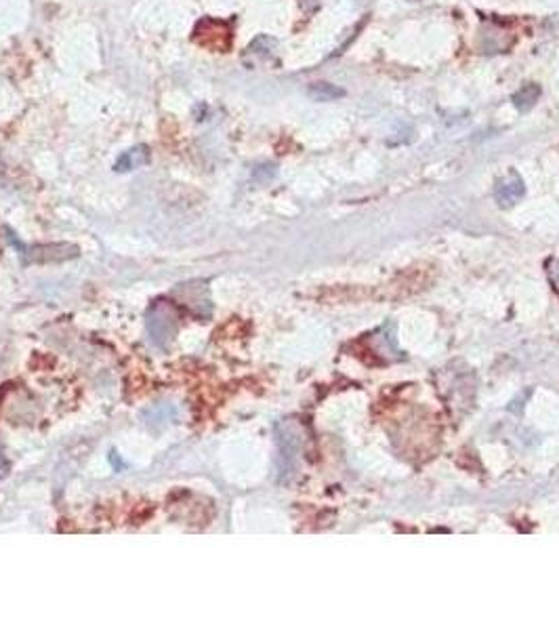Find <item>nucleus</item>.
I'll return each instance as SVG.
<instances>
[{
    "label": "nucleus",
    "mask_w": 559,
    "mask_h": 631,
    "mask_svg": "<svg viewBox=\"0 0 559 631\" xmlns=\"http://www.w3.org/2000/svg\"><path fill=\"white\" fill-rule=\"evenodd\" d=\"M524 196V183L520 177H511V179H505L499 183L497 187V198L503 206H509V204H516L520 198Z\"/></svg>",
    "instance_id": "5"
},
{
    "label": "nucleus",
    "mask_w": 559,
    "mask_h": 631,
    "mask_svg": "<svg viewBox=\"0 0 559 631\" xmlns=\"http://www.w3.org/2000/svg\"><path fill=\"white\" fill-rule=\"evenodd\" d=\"M179 324H181V316L173 301L158 299L147 310V333L151 343L160 350H166L170 345V341L179 331Z\"/></svg>",
    "instance_id": "1"
},
{
    "label": "nucleus",
    "mask_w": 559,
    "mask_h": 631,
    "mask_svg": "<svg viewBox=\"0 0 559 631\" xmlns=\"http://www.w3.org/2000/svg\"><path fill=\"white\" fill-rule=\"evenodd\" d=\"M541 93H543V88L539 86V84H526V86H522L513 97H511V101H513V105L520 109V112H528V109H532L534 107V103L541 99Z\"/></svg>",
    "instance_id": "6"
},
{
    "label": "nucleus",
    "mask_w": 559,
    "mask_h": 631,
    "mask_svg": "<svg viewBox=\"0 0 559 631\" xmlns=\"http://www.w3.org/2000/svg\"><path fill=\"white\" fill-rule=\"evenodd\" d=\"M410 2H419V0H410Z\"/></svg>",
    "instance_id": "8"
},
{
    "label": "nucleus",
    "mask_w": 559,
    "mask_h": 631,
    "mask_svg": "<svg viewBox=\"0 0 559 631\" xmlns=\"http://www.w3.org/2000/svg\"><path fill=\"white\" fill-rule=\"evenodd\" d=\"M231 40H234V29L229 21L204 17L194 27V42L208 51L227 53L231 48Z\"/></svg>",
    "instance_id": "2"
},
{
    "label": "nucleus",
    "mask_w": 559,
    "mask_h": 631,
    "mask_svg": "<svg viewBox=\"0 0 559 631\" xmlns=\"http://www.w3.org/2000/svg\"><path fill=\"white\" fill-rule=\"evenodd\" d=\"M78 257V246L59 242V244H36L25 248L23 259L25 263H57Z\"/></svg>",
    "instance_id": "3"
},
{
    "label": "nucleus",
    "mask_w": 559,
    "mask_h": 631,
    "mask_svg": "<svg viewBox=\"0 0 559 631\" xmlns=\"http://www.w3.org/2000/svg\"><path fill=\"white\" fill-rule=\"evenodd\" d=\"M149 162V147L147 145H135L130 150H126L114 164V171L118 173H126V171H135L141 168Z\"/></svg>",
    "instance_id": "4"
},
{
    "label": "nucleus",
    "mask_w": 559,
    "mask_h": 631,
    "mask_svg": "<svg viewBox=\"0 0 559 631\" xmlns=\"http://www.w3.org/2000/svg\"><path fill=\"white\" fill-rule=\"evenodd\" d=\"M307 95L314 99V101H335L339 97L345 95L343 88L330 84V82H314L309 88H307Z\"/></svg>",
    "instance_id": "7"
}]
</instances>
